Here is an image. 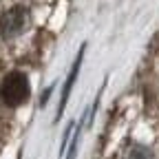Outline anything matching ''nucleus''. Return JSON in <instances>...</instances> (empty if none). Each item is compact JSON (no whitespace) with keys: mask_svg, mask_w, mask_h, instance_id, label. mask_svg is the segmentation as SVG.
<instances>
[{"mask_svg":"<svg viewBox=\"0 0 159 159\" xmlns=\"http://www.w3.org/2000/svg\"><path fill=\"white\" fill-rule=\"evenodd\" d=\"M31 95V86L25 73L20 71H11L5 75L2 84H0V97L7 106H20L25 104Z\"/></svg>","mask_w":159,"mask_h":159,"instance_id":"obj_1","label":"nucleus"},{"mask_svg":"<svg viewBox=\"0 0 159 159\" xmlns=\"http://www.w3.org/2000/svg\"><path fill=\"white\" fill-rule=\"evenodd\" d=\"M29 22V11L25 7H13L9 9L7 13H2V18H0V35L2 38H16L25 31Z\"/></svg>","mask_w":159,"mask_h":159,"instance_id":"obj_2","label":"nucleus"},{"mask_svg":"<svg viewBox=\"0 0 159 159\" xmlns=\"http://www.w3.org/2000/svg\"><path fill=\"white\" fill-rule=\"evenodd\" d=\"M80 62H82V53H80L77 62L73 64V71H71V75H69V80H66V84H64V95H62V104H60V113L64 111V104H66V99H69V95H71V89H73V82H75V75H77ZM60 113H57V115H60Z\"/></svg>","mask_w":159,"mask_h":159,"instance_id":"obj_3","label":"nucleus"},{"mask_svg":"<svg viewBox=\"0 0 159 159\" xmlns=\"http://www.w3.org/2000/svg\"><path fill=\"white\" fill-rule=\"evenodd\" d=\"M128 159H155V157L146 146H133L128 152Z\"/></svg>","mask_w":159,"mask_h":159,"instance_id":"obj_4","label":"nucleus"}]
</instances>
